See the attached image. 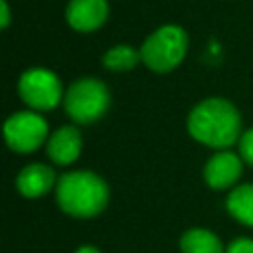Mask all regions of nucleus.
Instances as JSON below:
<instances>
[{
    "mask_svg": "<svg viewBox=\"0 0 253 253\" xmlns=\"http://www.w3.org/2000/svg\"><path fill=\"white\" fill-rule=\"evenodd\" d=\"M55 200L61 211L71 217L89 219L99 215L109 202L107 182L89 170H73L57 178Z\"/></svg>",
    "mask_w": 253,
    "mask_h": 253,
    "instance_id": "obj_2",
    "label": "nucleus"
},
{
    "mask_svg": "<svg viewBox=\"0 0 253 253\" xmlns=\"http://www.w3.org/2000/svg\"><path fill=\"white\" fill-rule=\"evenodd\" d=\"M188 51V34L176 24H166L154 30L140 45L142 63L156 71L168 73L182 63Z\"/></svg>",
    "mask_w": 253,
    "mask_h": 253,
    "instance_id": "obj_3",
    "label": "nucleus"
},
{
    "mask_svg": "<svg viewBox=\"0 0 253 253\" xmlns=\"http://www.w3.org/2000/svg\"><path fill=\"white\" fill-rule=\"evenodd\" d=\"M188 132L200 144L223 150L241 136V117L227 99L211 97L198 103L188 115Z\"/></svg>",
    "mask_w": 253,
    "mask_h": 253,
    "instance_id": "obj_1",
    "label": "nucleus"
},
{
    "mask_svg": "<svg viewBox=\"0 0 253 253\" xmlns=\"http://www.w3.org/2000/svg\"><path fill=\"white\" fill-rule=\"evenodd\" d=\"M225 253H253V239H247V237H239V239H233Z\"/></svg>",
    "mask_w": 253,
    "mask_h": 253,
    "instance_id": "obj_15",
    "label": "nucleus"
},
{
    "mask_svg": "<svg viewBox=\"0 0 253 253\" xmlns=\"http://www.w3.org/2000/svg\"><path fill=\"white\" fill-rule=\"evenodd\" d=\"M182 253H225L219 237L204 227H192L180 237Z\"/></svg>",
    "mask_w": 253,
    "mask_h": 253,
    "instance_id": "obj_11",
    "label": "nucleus"
},
{
    "mask_svg": "<svg viewBox=\"0 0 253 253\" xmlns=\"http://www.w3.org/2000/svg\"><path fill=\"white\" fill-rule=\"evenodd\" d=\"M0 14H2L0 26H2V30H6V28L10 26V6H8V2H6V0H2V2H0Z\"/></svg>",
    "mask_w": 253,
    "mask_h": 253,
    "instance_id": "obj_16",
    "label": "nucleus"
},
{
    "mask_svg": "<svg viewBox=\"0 0 253 253\" xmlns=\"http://www.w3.org/2000/svg\"><path fill=\"white\" fill-rule=\"evenodd\" d=\"M229 215L247 227H253V184H241L231 188L225 200Z\"/></svg>",
    "mask_w": 253,
    "mask_h": 253,
    "instance_id": "obj_12",
    "label": "nucleus"
},
{
    "mask_svg": "<svg viewBox=\"0 0 253 253\" xmlns=\"http://www.w3.org/2000/svg\"><path fill=\"white\" fill-rule=\"evenodd\" d=\"M18 93L32 111H51L65 97L59 77L45 67L24 71L18 81Z\"/></svg>",
    "mask_w": 253,
    "mask_h": 253,
    "instance_id": "obj_5",
    "label": "nucleus"
},
{
    "mask_svg": "<svg viewBox=\"0 0 253 253\" xmlns=\"http://www.w3.org/2000/svg\"><path fill=\"white\" fill-rule=\"evenodd\" d=\"M138 61H142L140 49H134V47L123 45V43L107 49L103 55V65L109 71H130L138 65Z\"/></svg>",
    "mask_w": 253,
    "mask_h": 253,
    "instance_id": "obj_13",
    "label": "nucleus"
},
{
    "mask_svg": "<svg viewBox=\"0 0 253 253\" xmlns=\"http://www.w3.org/2000/svg\"><path fill=\"white\" fill-rule=\"evenodd\" d=\"M81 146H83V138L77 126L73 125H63L57 130H53L45 142V150L47 156L59 164V166H67L71 162H75L81 154Z\"/></svg>",
    "mask_w": 253,
    "mask_h": 253,
    "instance_id": "obj_9",
    "label": "nucleus"
},
{
    "mask_svg": "<svg viewBox=\"0 0 253 253\" xmlns=\"http://www.w3.org/2000/svg\"><path fill=\"white\" fill-rule=\"evenodd\" d=\"M57 184L53 168L47 164H28L16 178V188L24 198H42Z\"/></svg>",
    "mask_w": 253,
    "mask_h": 253,
    "instance_id": "obj_10",
    "label": "nucleus"
},
{
    "mask_svg": "<svg viewBox=\"0 0 253 253\" xmlns=\"http://www.w3.org/2000/svg\"><path fill=\"white\" fill-rule=\"evenodd\" d=\"M239 156L253 166V128L245 130L239 136Z\"/></svg>",
    "mask_w": 253,
    "mask_h": 253,
    "instance_id": "obj_14",
    "label": "nucleus"
},
{
    "mask_svg": "<svg viewBox=\"0 0 253 253\" xmlns=\"http://www.w3.org/2000/svg\"><path fill=\"white\" fill-rule=\"evenodd\" d=\"M241 156L229 152V150H219L215 152L204 166V180L211 190H227L233 188L235 182L241 176L243 164Z\"/></svg>",
    "mask_w": 253,
    "mask_h": 253,
    "instance_id": "obj_7",
    "label": "nucleus"
},
{
    "mask_svg": "<svg viewBox=\"0 0 253 253\" xmlns=\"http://www.w3.org/2000/svg\"><path fill=\"white\" fill-rule=\"evenodd\" d=\"M47 121L36 111H20L8 117L4 123V138L6 144L20 154H28L38 150L47 136Z\"/></svg>",
    "mask_w": 253,
    "mask_h": 253,
    "instance_id": "obj_6",
    "label": "nucleus"
},
{
    "mask_svg": "<svg viewBox=\"0 0 253 253\" xmlns=\"http://www.w3.org/2000/svg\"><path fill=\"white\" fill-rule=\"evenodd\" d=\"M73 253H101L97 247H93V245H81V247H77Z\"/></svg>",
    "mask_w": 253,
    "mask_h": 253,
    "instance_id": "obj_17",
    "label": "nucleus"
},
{
    "mask_svg": "<svg viewBox=\"0 0 253 253\" xmlns=\"http://www.w3.org/2000/svg\"><path fill=\"white\" fill-rule=\"evenodd\" d=\"M111 105V93L107 85L95 77H83L73 81L63 97L67 117L75 125H91L99 121Z\"/></svg>",
    "mask_w": 253,
    "mask_h": 253,
    "instance_id": "obj_4",
    "label": "nucleus"
},
{
    "mask_svg": "<svg viewBox=\"0 0 253 253\" xmlns=\"http://www.w3.org/2000/svg\"><path fill=\"white\" fill-rule=\"evenodd\" d=\"M109 16L107 0H69L65 8L67 24L77 32L99 30Z\"/></svg>",
    "mask_w": 253,
    "mask_h": 253,
    "instance_id": "obj_8",
    "label": "nucleus"
}]
</instances>
